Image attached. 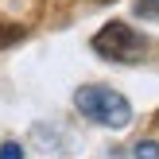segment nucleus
I'll use <instances>...</instances> for the list:
<instances>
[{
    "mask_svg": "<svg viewBox=\"0 0 159 159\" xmlns=\"http://www.w3.org/2000/svg\"><path fill=\"white\" fill-rule=\"evenodd\" d=\"M74 105H78L82 116L105 124V128H124V124L132 120V105L113 85H82V89L74 93Z\"/></svg>",
    "mask_w": 159,
    "mask_h": 159,
    "instance_id": "obj_1",
    "label": "nucleus"
},
{
    "mask_svg": "<svg viewBox=\"0 0 159 159\" xmlns=\"http://www.w3.org/2000/svg\"><path fill=\"white\" fill-rule=\"evenodd\" d=\"M93 51L105 62H124V66H132V62H140L148 54V39L140 35V31H132L128 23L113 20V23H105V27L93 35Z\"/></svg>",
    "mask_w": 159,
    "mask_h": 159,
    "instance_id": "obj_2",
    "label": "nucleus"
},
{
    "mask_svg": "<svg viewBox=\"0 0 159 159\" xmlns=\"http://www.w3.org/2000/svg\"><path fill=\"white\" fill-rule=\"evenodd\" d=\"M93 4H113V0H93Z\"/></svg>",
    "mask_w": 159,
    "mask_h": 159,
    "instance_id": "obj_7",
    "label": "nucleus"
},
{
    "mask_svg": "<svg viewBox=\"0 0 159 159\" xmlns=\"http://www.w3.org/2000/svg\"><path fill=\"white\" fill-rule=\"evenodd\" d=\"M132 159H159V144L155 140H140V144L132 148Z\"/></svg>",
    "mask_w": 159,
    "mask_h": 159,
    "instance_id": "obj_5",
    "label": "nucleus"
},
{
    "mask_svg": "<svg viewBox=\"0 0 159 159\" xmlns=\"http://www.w3.org/2000/svg\"><path fill=\"white\" fill-rule=\"evenodd\" d=\"M0 159H23V148L16 140H8V144H0Z\"/></svg>",
    "mask_w": 159,
    "mask_h": 159,
    "instance_id": "obj_6",
    "label": "nucleus"
},
{
    "mask_svg": "<svg viewBox=\"0 0 159 159\" xmlns=\"http://www.w3.org/2000/svg\"><path fill=\"white\" fill-rule=\"evenodd\" d=\"M23 35H27V27H23V23H8V20H0V47L20 43Z\"/></svg>",
    "mask_w": 159,
    "mask_h": 159,
    "instance_id": "obj_3",
    "label": "nucleus"
},
{
    "mask_svg": "<svg viewBox=\"0 0 159 159\" xmlns=\"http://www.w3.org/2000/svg\"><path fill=\"white\" fill-rule=\"evenodd\" d=\"M136 20H159V0H136Z\"/></svg>",
    "mask_w": 159,
    "mask_h": 159,
    "instance_id": "obj_4",
    "label": "nucleus"
}]
</instances>
